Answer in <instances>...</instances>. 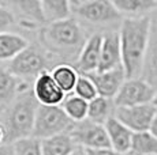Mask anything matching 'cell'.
<instances>
[{
    "label": "cell",
    "mask_w": 157,
    "mask_h": 155,
    "mask_svg": "<svg viewBox=\"0 0 157 155\" xmlns=\"http://www.w3.org/2000/svg\"><path fill=\"white\" fill-rule=\"evenodd\" d=\"M30 45L23 35L14 31L0 34V61H11Z\"/></svg>",
    "instance_id": "cell-17"
},
{
    "label": "cell",
    "mask_w": 157,
    "mask_h": 155,
    "mask_svg": "<svg viewBox=\"0 0 157 155\" xmlns=\"http://www.w3.org/2000/svg\"><path fill=\"white\" fill-rule=\"evenodd\" d=\"M156 93L157 91L150 85H147L142 78L126 79L113 99L115 108H131L152 103Z\"/></svg>",
    "instance_id": "cell-8"
},
{
    "label": "cell",
    "mask_w": 157,
    "mask_h": 155,
    "mask_svg": "<svg viewBox=\"0 0 157 155\" xmlns=\"http://www.w3.org/2000/svg\"><path fill=\"white\" fill-rule=\"evenodd\" d=\"M131 150L138 155H157V138L147 132L134 133Z\"/></svg>",
    "instance_id": "cell-25"
},
{
    "label": "cell",
    "mask_w": 157,
    "mask_h": 155,
    "mask_svg": "<svg viewBox=\"0 0 157 155\" xmlns=\"http://www.w3.org/2000/svg\"><path fill=\"white\" fill-rule=\"evenodd\" d=\"M77 147L70 133H62L41 140L43 155H70Z\"/></svg>",
    "instance_id": "cell-21"
},
{
    "label": "cell",
    "mask_w": 157,
    "mask_h": 155,
    "mask_svg": "<svg viewBox=\"0 0 157 155\" xmlns=\"http://www.w3.org/2000/svg\"><path fill=\"white\" fill-rule=\"evenodd\" d=\"M53 79L60 88L64 91L66 95L71 94L75 90V86L79 79V72L75 70V67L68 63H59L51 71Z\"/></svg>",
    "instance_id": "cell-19"
},
{
    "label": "cell",
    "mask_w": 157,
    "mask_h": 155,
    "mask_svg": "<svg viewBox=\"0 0 157 155\" xmlns=\"http://www.w3.org/2000/svg\"><path fill=\"white\" fill-rule=\"evenodd\" d=\"M122 65V50H120L119 31H107L102 34L101 59L97 72H107Z\"/></svg>",
    "instance_id": "cell-14"
},
{
    "label": "cell",
    "mask_w": 157,
    "mask_h": 155,
    "mask_svg": "<svg viewBox=\"0 0 157 155\" xmlns=\"http://www.w3.org/2000/svg\"><path fill=\"white\" fill-rule=\"evenodd\" d=\"M152 105L155 106V109L157 110V93H156V95H155V98H153V101H152Z\"/></svg>",
    "instance_id": "cell-35"
},
{
    "label": "cell",
    "mask_w": 157,
    "mask_h": 155,
    "mask_svg": "<svg viewBox=\"0 0 157 155\" xmlns=\"http://www.w3.org/2000/svg\"><path fill=\"white\" fill-rule=\"evenodd\" d=\"M13 147L15 155H43L41 140L33 138V136L13 143Z\"/></svg>",
    "instance_id": "cell-26"
},
{
    "label": "cell",
    "mask_w": 157,
    "mask_h": 155,
    "mask_svg": "<svg viewBox=\"0 0 157 155\" xmlns=\"http://www.w3.org/2000/svg\"><path fill=\"white\" fill-rule=\"evenodd\" d=\"M40 103L36 99L33 90L25 91L7 108L4 113L3 125L7 131L8 144L33 136L36 117Z\"/></svg>",
    "instance_id": "cell-3"
},
{
    "label": "cell",
    "mask_w": 157,
    "mask_h": 155,
    "mask_svg": "<svg viewBox=\"0 0 157 155\" xmlns=\"http://www.w3.org/2000/svg\"><path fill=\"white\" fill-rule=\"evenodd\" d=\"M87 38L85 29L72 16L40 29V45L45 52L68 64L77 61Z\"/></svg>",
    "instance_id": "cell-1"
},
{
    "label": "cell",
    "mask_w": 157,
    "mask_h": 155,
    "mask_svg": "<svg viewBox=\"0 0 157 155\" xmlns=\"http://www.w3.org/2000/svg\"><path fill=\"white\" fill-rule=\"evenodd\" d=\"M74 123L67 117L62 106H43L40 105L36 117L33 138L48 139L62 133H68Z\"/></svg>",
    "instance_id": "cell-5"
},
{
    "label": "cell",
    "mask_w": 157,
    "mask_h": 155,
    "mask_svg": "<svg viewBox=\"0 0 157 155\" xmlns=\"http://www.w3.org/2000/svg\"><path fill=\"white\" fill-rule=\"evenodd\" d=\"M150 26H152V33H157V8L149 15Z\"/></svg>",
    "instance_id": "cell-31"
},
{
    "label": "cell",
    "mask_w": 157,
    "mask_h": 155,
    "mask_svg": "<svg viewBox=\"0 0 157 155\" xmlns=\"http://www.w3.org/2000/svg\"><path fill=\"white\" fill-rule=\"evenodd\" d=\"M87 76L94 83L98 97H104L108 99H115L120 87L127 79L123 67H117L115 70L107 71V72H94Z\"/></svg>",
    "instance_id": "cell-13"
},
{
    "label": "cell",
    "mask_w": 157,
    "mask_h": 155,
    "mask_svg": "<svg viewBox=\"0 0 157 155\" xmlns=\"http://www.w3.org/2000/svg\"><path fill=\"white\" fill-rule=\"evenodd\" d=\"M33 94L43 106H60L64 102V91L57 86L51 71H45L33 82Z\"/></svg>",
    "instance_id": "cell-10"
},
{
    "label": "cell",
    "mask_w": 157,
    "mask_h": 155,
    "mask_svg": "<svg viewBox=\"0 0 157 155\" xmlns=\"http://www.w3.org/2000/svg\"><path fill=\"white\" fill-rule=\"evenodd\" d=\"M68 133L75 144L78 147H83L85 150L111 148V143L104 125L85 120L81 123H74Z\"/></svg>",
    "instance_id": "cell-7"
},
{
    "label": "cell",
    "mask_w": 157,
    "mask_h": 155,
    "mask_svg": "<svg viewBox=\"0 0 157 155\" xmlns=\"http://www.w3.org/2000/svg\"><path fill=\"white\" fill-rule=\"evenodd\" d=\"M113 4L124 18H145L157 8V0H115Z\"/></svg>",
    "instance_id": "cell-18"
},
{
    "label": "cell",
    "mask_w": 157,
    "mask_h": 155,
    "mask_svg": "<svg viewBox=\"0 0 157 155\" xmlns=\"http://www.w3.org/2000/svg\"><path fill=\"white\" fill-rule=\"evenodd\" d=\"M115 114L113 99H108L104 97H97L89 102L87 110V120L92 123L105 125L108 120Z\"/></svg>",
    "instance_id": "cell-23"
},
{
    "label": "cell",
    "mask_w": 157,
    "mask_h": 155,
    "mask_svg": "<svg viewBox=\"0 0 157 155\" xmlns=\"http://www.w3.org/2000/svg\"><path fill=\"white\" fill-rule=\"evenodd\" d=\"M141 78L157 91V33H152Z\"/></svg>",
    "instance_id": "cell-22"
},
{
    "label": "cell",
    "mask_w": 157,
    "mask_h": 155,
    "mask_svg": "<svg viewBox=\"0 0 157 155\" xmlns=\"http://www.w3.org/2000/svg\"><path fill=\"white\" fill-rule=\"evenodd\" d=\"M149 132L152 133L155 138H157V114L155 116V118H153V121H152V125H150V129H149Z\"/></svg>",
    "instance_id": "cell-33"
},
{
    "label": "cell",
    "mask_w": 157,
    "mask_h": 155,
    "mask_svg": "<svg viewBox=\"0 0 157 155\" xmlns=\"http://www.w3.org/2000/svg\"><path fill=\"white\" fill-rule=\"evenodd\" d=\"M74 94L78 95L79 98L87 101H93L94 98L98 97V93H97V88H96L94 83L93 80L90 79L87 75H81L79 79H78V83L75 86V90H74Z\"/></svg>",
    "instance_id": "cell-27"
},
{
    "label": "cell",
    "mask_w": 157,
    "mask_h": 155,
    "mask_svg": "<svg viewBox=\"0 0 157 155\" xmlns=\"http://www.w3.org/2000/svg\"><path fill=\"white\" fill-rule=\"evenodd\" d=\"M157 114V110L152 103L131 108H115V117L124 124L131 132L141 133L150 129L152 121Z\"/></svg>",
    "instance_id": "cell-9"
},
{
    "label": "cell",
    "mask_w": 157,
    "mask_h": 155,
    "mask_svg": "<svg viewBox=\"0 0 157 155\" xmlns=\"http://www.w3.org/2000/svg\"><path fill=\"white\" fill-rule=\"evenodd\" d=\"M71 10L79 19L93 25H112L123 20L122 14L115 7L113 2L107 0L71 2Z\"/></svg>",
    "instance_id": "cell-6"
},
{
    "label": "cell",
    "mask_w": 157,
    "mask_h": 155,
    "mask_svg": "<svg viewBox=\"0 0 157 155\" xmlns=\"http://www.w3.org/2000/svg\"><path fill=\"white\" fill-rule=\"evenodd\" d=\"M70 155H87V151L83 147H77Z\"/></svg>",
    "instance_id": "cell-34"
},
{
    "label": "cell",
    "mask_w": 157,
    "mask_h": 155,
    "mask_svg": "<svg viewBox=\"0 0 157 155\" xmlns=\"http://www.w3.org/2000/svg\"><path fill=\"white\" fill-rule=\"evenodd\" d=\"M0 155H15L13 144H4L0 147Z\"/></svg>",
    "instance_id": "cell-32"
},
{
    "label": "cell",
    "mask_w": 157,
    "mask_h": 155,
    "mask_svg": "<svg viewBox=\"0 0 157 155\" xmlns=\"http://www.w3.org/2000/svg\"><path fill=\"white\" fill-rule=\"evenodd\" d=\"M7 4L14 11V14H17L15 18L22 27L33 30L37 27L41 29L47 25L41 10V2L26 0V2H13Z\"/></svg>",
    "instance_id": "cell-12"
},
{
    "label": "cell",
    "mask_w": 157,
    "mask_h": 155,
    "mask_svg": "<svg viewBox=\"0 0 157 155\" xmlns=\"http://www.w3.org/2000/svg\"><path fill=\"white\" fill-rule=\"evenodd\" d=\"M3 110H4V109H2V108H0V117H2V114H3Z\"/></svg>",
    "instance_id": "cell-37"
},
{
    "label": "cell",
    "mask_w": 157,
    "mask_h": 155,
    "mask_svg": "<svg viewBox=\"0 0 157 155\" xmlns=\"http://www.w3.org/2000/svg\"><path fill=\"white\" fill-rule=\"evenodd\" d=\"M4 144H8L7 142V131H6V127L3 125V123H0V147Z\"/></svg>",
    "instance_id": "cell-30"
},
{
    "label": "cell",
    "mask_w": 157,
    "mask_h": 155,
    "mask_svg": "<svg viewBox=\"0 0 157 155\" xmlns=\"http://www.w3.org/2000/svg\"><path fill=\"white\" fill-rule=\"evenodd\" d=\"M104 127L107 129L108 139H109V143H111V148L113 151H116L119 154H126L128 151H131L134 132H131L115 116H112L105 123Z\"/></svg>",
    "instance_id": "cell-16"
},
{
    "label": "cell",
    "mask_w": 157,
    "mask_h": 155,
    "mask_svg": "<svg viewBox=\"0 0 157 155\" xmlns=\"http://www.w3.org/2000/svg\"><path fill=\"white\" fill-rule=\"evenodd\" d=\"M41 10L45 19V23H56L71 18V2L67 0H43Z\"/></svg>",
    "instance_id": "cell-20"
},
{
    "label": "cell",
    "mask_w": 157,
    "mask_h": 155,
    "mask_svg": "<svg viewBox=\"0 0 157 155\" xmlns=\"http://www.w3.org/2000/svg\"><path fill=\"white\" fill-rule=\"evenodd\" d=\"M101 45H102V34L93 33L89 35L85 46L81 50L79 57L74 63L75 70L82 75H90L97 72L101 59Z\"/></svg>",
    "instance_id": "cell-11"
},
{
    "label": "cell",
    "mask_w": 157,
    "mask_h": 155,
    "mask_svg": "<svg viewBox=\"0 0 157 155\" xmlns=\"http://www.w3.org/2000/svg\"><path fill=\"white\" fill-rule=\"evenodd\" d=\"M87 155H122L116 151H113L112 148H101V150H86Z\"/></svg>",
    "instance_id": "cell-29"
},
{
    "label": "cell",
    "mask_w": 157,
    "mask_h": 155,
    "mask_svg": "<svg viewBox=\"0 0 157 155\" xmlns=\"http://www.w3.org/2000/svg\"><path fill=\"white\" fill-rule=\"evenodd\" d=\"M62 108L67 117L72 123H81L87 120V110H89V102L75 94H68L66 97L64 102L62 103Z\"/></svg>",
    "instance_id": "cell-24"
},
{
    "label": "cell",
    "mask_w": 157,
    "mask_h": 155,
    "mask_svg": "<svg viewBox=\"0 0 157 155\" xmlns=\"http://www.w3.org/2000/svg\"><path fill=\"white\" fill-rule=\"evenodd\" d=\"M17 18L7 3H0V34L7 33L15 25Z\"/></svg>",
    "instance_id": "cell-28"
},
{
    "label": "cell",
    "mask_w": 157,
    "mask_h": 155,
    "mask_svg": "<svg viewBox=\"0 0 157 155\" xmlns=\"http://www.w3.org/2000/svg\"><path fill=\"white\" fill-rule=\"evenodd\" d=\"M28 90H30L28 82L11 74L7 67H0V108L4 109L6 106H10Z\"/></svg>",
    "instance_id": "cell-15"
},
{
    "label": "cell",
    "mask_w": 157,
    "mask_h": 155,
    "mask_svg": "<svg viewBox=\"0 0 157 155\" xmlns=\"http://www.w3.org/2000/svg\"><path fill=\"white\" fill-rule=\"evenodd\" d=\"M122 155H138V154H137V153H134V151L131 150V151H128V153H126V154H122Z\"/></svg>",
    "instance_id": "cell-36"
},
{
    "label": "cell",
    "mask_w": 157,
    "mask_h": 155,
    "mask_svg": "<svg viewBox=\"0 0 157 155\" xmlns=\"http://www.w3.org/2000/svg\"><path fill=\"white\" fill-rule=\"evenodd\" d=\"M49 55L41 45H29L7 65L8 71L25 82H34L45 71H49Z\"/></svg>",
    "instance_id": "cell-4"
},
{
    "label": "cell",
    "mask_w": 157,
    "mask_h": 155,
    "mask_svg": "<svg viewBox=\"0 0 157 155\" xmlns=\"http://www.w3.org/2000/svg\"><path fill=\"white\" fill-rule=\"evenodd\" d=\"M152 26L149 16L123 18L119 26L122 65L127 79L141 78L144 60L149 46Z\"/></svg>",
    "instance_id": "cell-2"
}]
</instances>
